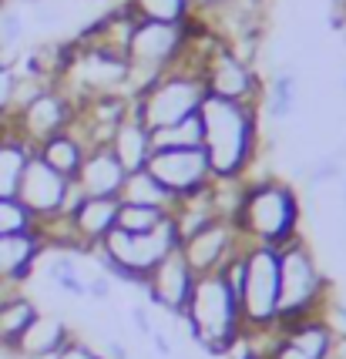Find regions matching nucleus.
<instances>
[{
	"label": "nucleus",
	"instance_id": "e433bc0d",
	"mask_svg": "<svg viewBox=\"0 0 346 359\" xmlns=\"http://www.w3.org/2000/svg\"><path fill=\"white\" fill-rule=\"evenodd\" d=\"M101 356L105 359H131V353H128V346L118 339V336H108L105 343H101Z\"/></svg>",
	"mask_w": 346,
	"mask_h": 359
},
{
	"label": "nucleus",
	"instance_id": "ea45409f",
	"mask_svg": "<svg viewBox=\"0 0 346 359\" xmlns=\"http://www.w3.org/2000/svg\"><path fill=\"white\" fill-rule=\"evenodd\" d=\"M58 356V353H54ZM54 356H20V359H54Z\"/></svg>",
	"mask_w": 346,
	"mask_h": 359
},
{
	"label": "nucleus",
	"instance_id": "37998d69",
	"mask_svg": "<svg viewBox=\"0 0 346 359\" xmlns=\"http://www.w3.org/2000/svg\"><path fill=\"white\" fill-rule=\"evenodd\" d=\"M343 91H346V74H343Z\"/></svg>",
	"mask_w": 346,
	"mask_h": 359
},
{
	"label": "nucleus",
	"instance_id": "b1692460",
	"mask_svg": "<svg viewBox=\"0 0 346 359\" xmlns=\"http://www.w3.org/2000/svg\"><path fill=\"white\" fill-rule=\"evenodd\" d=\"M118 202H125V205H148V208H165V212H175V205H178L172 195L161 188V182H158L148 168L128 172L125 188H121Z\"/></svg>",
	"mask_w": 346,
	"mask_h": 359
},
{
	"label": "nucleus",
	"instance_id": "f03ea898",
	"mask_svg": "<svg viewBox=\"0 0 346 359\" xmlns=\"http://www.w3.org/2000/svg\"><path fill=\"white\" fill-rule=\"evenodd\" d=\"M236 232L246 245H269L283 249L286 242L299 238L302 229V205L299 191L286 178L262 175V178H246L242 185V202L236 212Z\"/></svg>",
	"mask_w": 346,
	"mask_h": 359
},
{
	"label": "nucleus",
	"instance_id": "cd10ccee",
	"mask_svg": "<svg viewBox=\"0 0 346 359\" xmlns=\"http://www.w3.org/2000/svg\"><path fill=\"white\" fill-rule=\"evenodd\" d=\"M37 313H41V309H37L24 292H14L7 302H0V339H7V343L17 346L20 332L31 326V319Z\"/></svg>",
	"mask_w": 346,
	"mask_h": 359
},
{
	"label": "nucleus",
	"instance_id": "ddd939ff",
	"mask_svg": "<svg viewBox=\"0 0 346 359\" xmlns=\"http://www.w3.org/2000/svg\"><path fill=\"white\" fill-rule=\"evenodd\" d=\"M246 242L239 238L236 225L225 219H212L199 225L195 232L182 235L178 252L185 255V262L192 266L195 276H208V272H222V266L242 249Z\"/></svg>",
	"mask_w": 346,
	"mask_h": 359
},
{
	"label": "nucleus",
	"instance_id": "393cba45",
	"mask_svg": "<svg viewBox=\"0 0 346 359\" xmlns=\"http://www.w3.org/2000/svg\"><path fill=\"white\" fill-rule=\"evenodd\" d=\"M121 4L135 20H152V24H189L195 17L189 0H121Z\"/></svg>",
	"mask_w": 346,
	"mask_h": 359
},
{
	"label": "nucleus",
	"instance_id": "c9c22d12",
	"mask_svg": "<svg viewBox=\"0 0 346 359\" xmlns=\"http://www.w3.org/2000/svg\"><path fill=\"white\" fill-rule=\"evenodd\" d=\"M88 299H95V302H108L111 299V276L108 272H98L88 279Z\"/></svg>",
	"mask_w": 346,
	"mask_h": 359
},
{
	"label": "nucleus",
	"instance_id": "c85d7f7f",
	"mask_svg": "<svg viewBox=\"0 0 346 359\" xmlns=\"http://www.w3.org/2000/svg\"><path fill=\"white\" fill-rule=\"evenodd\" d=\"M172 219V212L165 208H148V205H125L118 202V232H131V235H142V232H155L161 222Z\"/></svg>",
	"mask_w": 346,
	"mask_h": 359
},
{
	"label": "nucleus",
	"instance_id": "1a4fd4ad",
	"mask_svg": "<svg viewBox=\"0 0 346 359\" xmlns=\"http://www.w3.org/2000/svg\"><path fill=\"white\" fill-rule=\"evenodd\" d=\"M199 74L212 97L246 101V104H259L262 97V74L255 71V64L242 57L236 47H229L222 37L199 54Z\"/></svg>",
	"mask_w": 346,
	"mask_h": 359
},
{
	"label": "nucleus",
	"instance_id": "423d86ee",
	"mask_svg": "<svg viewBox=\"0 0 346 359\" xmlns=\"http://www.w3.org/2000/svg\"><path fill=\"white\" fill-rule=\"evenodd\" d=\"M178 245H182V232H178L175 219H168V222H161L155 232H142V235L118 232L114 229L91 255L98 259L101 272H108L111 279L142 289L145 279L152 276V269L161 259H168Z\"/></svg>",
	"mask_w": 346,
	"mask_h": 359
},
{
	"label": "nucleus",
	"instance_id": "2f4dec72",
	"mask_svg": "<svg viewBox=\"0 0 346 359\" xmlns=\"http://www.w3.org/2000/svg\"><path fill=\"white\" fill-rule=\"evenodd\" d=\"M336 178H343V161L336 155H326V158H316L313 165L306 168V182L310 185H330V182H336Z\"/></svg>",
	"mask_w": 346,
	"mask_h": 359
},
{
	"label": "nucleus",
	"instance_id": "bb28decb",
	"mask_svg": "<svg viewBox=\"0 0 346 359\" xmlns=\"http://www.w3.org/2000/svg\"><path fill=\"white\" fill-rule=\"evenodd\" d=\"M175 148H202V118L192 114L178 125L152 131V151H175Z\"/></svg>",
	"mask_w": 346,
	"mask_h": 359
},
{
	"label": "nucleus",
	"instance_id": "473e14b6",
	"mask_svg": "<svg viewBox=\"0 0 346 359\" xmlns=\"http://www.w3.org/2000/svg\"><path fill=\"white\" fill-rule=\"evenodd\" d=\"M14 84H17V74L0 57V118L11 114V108H14Z\"/></svg>",
	"mask_w": 346,
	"mask_h": 359
},
{
	"label": "nucleus",
	"instance_id": "c756f323",
	"mask_svg": "<svg viewBox=\"0 0 346 359\" xmlns=\"http://www.w3.org/2000/svg\"><path fill=\"white\" fill-rule=\"evenodd\" d=\"M34 229H37V222L17 198H0V235H20L34 232Z\"/></svg>",
	"mask_w": 346,
	"mask_h": 359
},
{
	"label": "nucleus",
	"instance_id": "4468645a",
	"mask_svg": "<svg viewBox=\"0 0 346 359\" xmlns=\"http://www.w3.org/2000/svg\"><path fill=\"white\" fill-rule=\"evenodd\" d=\"M195 272L192 266L185 262V255L175 249L168 259H161L155 269H152V276L145 279L142 292L148 299V306H155L161 309L165 316H172V319H182L185 313V306H189V296L192 289H195Z\"/></svg>",
	"mask_w": 346,
	"mask_h": 359
},
{
	"label": "nucleus",
	"instance_id": "4be33fe9",
	"mask_svg": "<svg viewBox=\"0 0 346 359\" xmlns=\"http://www.w3.org/2000/svg\"><path fill=\"white\" fill-rule=\"evenodd\" d=\"M299 108V74L293 67H279L262 81V97H259V114L269 121H289Z\"/></svg>",
	"mask_w": 346,
	"mask_h": 359
},
{
	"label": "nucleus",
	"instance_id": "2eb2a0df",
	"mask_svg": "<svg viewBox=\"0 0 346 359\" xmlns=\"http://www.w3.org/2000/svg\"><path fill=\"white\" fill-rule=\"evenodd\" d=\"M333 339H336V329L330 326L326 316L299 319L276 329V339L269 346L266 359H330Z\"/></svg>",
	"mask_w": 346,
	"mask_h": 359
},
{
	"label": "nucleus",
	"instance_id": "dca6fc26",
	"mask_svg": "<svg viewBox=\"0 0 346 359\" xmlns=\"http://www.w3.org/2000/svg\"><path fill=\"white\" fill-rule=\"evenodd\" d=\"M64 219L71 225L78 252L91 255L118 225V198H81L78 208L71 215H64Z\"/></svg>",
	"mask_w": 346,
	"mask_h": 359
},
{
	"label": "nucleus",
	"instance_id": "f8f14e48",
	"mask_svg": "<svg viewBox=\"0 0 346 359\" xmlns=\"http://www.w3.org/2000/svg\"><path fill=\"white\" fill-rule=\"evenodd\" d=\"M148 172L155 175L161 188L172 195L175 202H185L192 195H202L212 185V168L202 148H175V151H155L148 161Z\"/></svg>",
	"mask_w": 346,
	"mask_h": 359
},
{
	"label": "nucleus",
	"instance_id": "a211bd4d",
	"mask_svg": "<svg viewBox=\"0 0 346 359\" xmlns=\"http://www.w3.org/2000/svg\"><path fill=\"white\" fill-rule=\"evenodd\" d=\"M44 252L48 249H44V238L37 235V229L20 235H0V282L20 285L41 262Z\"/></svg>",
	"mask_w": 346,
	"mask_h": 359
},
{
	"label": "nucleus",
	"instance_id": "f3484780",
	"mask_svg": "<svg viewBox=\"0 0 346 359\" xmlns=\"http://www.w3.org/2000/svg\"><path fill=\"white\" fill-rule=\"evenodd\" d=\"M125 165L114 158L108 144H95L88 158H84V165L78 168L74 175V185L84 198H118L121 195V188H125Z\"/></svg>",
	"mask_w": 346,
	"mask_h": 359
},
{
	"label": "nucleus",
	"instance_id": "5701e85b",
	"mask_svg": "<svg viewBox=\"0 0 346 359\" xmlns=\"http://www.w3.org/2000/svg\"><path fill=\"white\" fill-rule=\"evenodd\" d=\"M34 148L11 125L0 128V198H17L20 175L31 161Z\"/></svg>",
	"mask_w": 346,
	"mask_h": 359
},
{
	"label": "nucleus",
	"instance_id": "58836bf2",
	"mask_svg": "<svg viewBox=\"0 0 346 359\" xmlns=\"http://www.w3.org/2000/svg\"><path fill=\"white\" fill-rule=\"evenodd\" d=\"M0 359H20V349L7 339H0Z\"/></svg>",
	"mask_w": 346,
	"mask_h": 359
},
{
	"label": "nucleus",
	"instance_id": "412c9836",
	"mask_svg": "<svg viewBox=\"0 0 346 359\" xmlns=\"http://www.w3.org/2000/svg\"><path fill=\"white\" fill-rule=\"evenodd\" d=\"M88 151H91V144H88V138H84L74 125L67 128V131H61V135H54V138L41 141V144L34 148V155L41 158V161H48L54 172H61L64 178H71V182H74L78 168L84 165Z\"/></svg>",
	"mask_w": 346,
	"mask_h": 359
},
{
	"label": "nucleus",
	"instance_id": "79ce46f5",
	"mask_svg": "<svg viewBox=\"0 0 346 359\" xmlns=\"http://www.w3.org/2000/svg\"><path fill=\"white\" fill-rule=\"evenodd\" d=\"M343 208H346V185H343Z\"/></svg>",
	"mask_w": 346,
	"mask_h": 359
},
{
	"label": "nucleus",
	"instance_id": "9b49d317",
	"mask_svg": "<svg viewBox=\"0 0 346 359\" xmlns=\"http://www.w3.org/2000/svg\"><path fill=\"white\" fill-rule=\"evenodd\" d=\"M74 118H78V104L67 97V91H64L61 84H44L27 101H20L11 111V121H14L11 128L31 148H37L41 141L67 131V128L74 125Z\"/></svg>",
	"mask_w": 346,
	"mask_h": 359
},
{
	"label": "nucleus",
	"instance_id": "6ab92c4d",
	"mask_svg": "<svg viewBox=\"0 0 346 359\" xmlns=\"http://www.w3.org/2000/svg\"><path fill=\"white\" fill-rule=\"evenodd\" d=\"M108 148L114 151V158L125 165V172H138V168H148V161H152V131L135 118V111L128 108L125 118L114 125L108 138Z\"/></svg>",
	"mask_w": 346,
	"mask_h": 359
},
{
	"label": "nucleus",
	"instance_id": "4c0bfd02",
	"mask_svg": "<svg viewBox=\"0 0 346 359\" xmlns=\"http://www.w3.org/2000/svg\"><path fill=\"white\" fill-rule=\"evenodd\" d=\"M330 359H346V336H336V339H333Z\"/></svg>",
	"mask_w": 346,
	"mask_h": 359
},
{
	"label": "nucleus",
	"instance_id": "a878e982",
	"mask_svg": "<svg viewBox=\"0 0 346 359\" xmlns=\"http://www.w3.org/2000/svg\"><path fill=\"white\" fill-rule=\"evenodd\" d=\"M78 252H58L48 262V279L61 289L64 296L71 299H88V276L81 272V266L74 262Z\"/></svg>",
	"mask_w": 346,
	"mask_h": 359
},
{
	"label": "nucleus",
	"instance_id": "aec40b11",
	"mask_svg": "<svg viewBox=\"0 0 346 359\" xmlns=\"http://www.w3.org/2000/svg\"><path fill=\"white\" fill-rule=\"evenodd\" d=\"M71 339H74V332H71V326L64 323L61 316L37 313L31 319V326L20 332L17 349H20V356H54V353H61Z\"/></svg>",
	"mask_w": 346,
	"mask_h": 359
},
{
	"label": "nucleus",
	"instance_id": "f704fd0d",
	"mask_svg": "<svg viewBox=\"0 0 346 359\" xmlns=\"http://www.w3.org/2000/svg\"><path fill=\"white\" fill-rule=\"evenodd\" d=\"M128 319H131V326H135L138 336H145V339L152 336L155 319H152V313H148V306H142V302H138V306H131V309H128Z\"/></svg>",
	"mask_w": 346,
	"mask_h": 359
},
{
	"label": "nucleus",
	"instance_id": "f257e3e1",
	"mask_svg": "<svg viewBox=\"0 0 346 359\" xmlns=\"http://www.w3.org/2000/svg\"><path fill=\"white\" fill-rule=\"evenodd\" d=\"M202 151L208 158L212 178L219 182H246L259 161L262 128H259V104L225 101L205 94L202 108Z\"/></svg>",
	"mask_w": 346,
	"mask_h": 359
},
{
	"label": "nucleus",
	"instance_id": "7ed1b4c3",
	"mask_svg": "<svg viewBox=\"0 0 346 359\" xmlns=\"http://www.w3.org/2000/svg\"><path fill=\"white\" fill-rule=\"evenodd\" d=\"M182 326L205 356H229L232 349H239L246 326L239 313V299L225 285L222 272H208L195 279L189 306L182 313Z\"/></svg>",
	"mask_w": 346,
	"mask_h": 359
},
{
	"label": "nucleus",
	"instance_id": "6e6552de",
	"mask_svg": "<svg viewBox=\"0 0 346 359\" xmlns=\"http://www.w3.org/2000/svg\"><path fill=\"white\" fill-rule=\"evenodd\" d=\"M242 285H239V313L246 336L279 329V249L246 245L242 249Z\"/></svg>",
	"mask_w": 346,
	"mask_h": 359
},
{
	"label": "nucleus",
	"instance_id": "20e7f679",
	"mask_svg": "<svg viewBox=\"0 0 346 359\" xmlns=\"http://www.w3.org/2000/svg\"><path fill=\"white\" fill-rule=\"evenodd\" d=\"M333 302V285L316 262L310 242L299 235L279 249V326L326 316Z\"/></svg>",
	"mask_w": 346,
	"mask_h": 359
},
{
	"label": "nucleus",
	"instance_id": "72a5a7b5",
	"mask_svg": "<svg viewBox=\"0 0 346 359\" xmlns=\"http://www.w3.org/2000/svg\"><path fill=\"white\" fill-rule=\"evenodd\" d=\"M54 359H105V356H101V349H95L88 339H78V336H74Z\"/></svg>",
	"mask_w": 346,
	"mask_h": 359
},
{
	"label": "nucleus",
	"instance_id": "0eeeda50",
	"mask_svg": "<svg viewBox=\"0 0 346 359\" xmlns=\"http://www.w3.org/2000/svg\"><path fill=\"white\" fill-rule=\"evenodd\" d=\"M195 20V17H192ZM192 20L189 24H152L135 20V31L128 37L125 61L131 71V94L142 91L148 81L172 71L192 57Z\"/></svg>",
	"mask_w": 346,
	"mask_h": 359
},
{
	"label": "nucleus",
	"instance_id": "39448f33",
	"mask_svg": "<svg viewBox=\"0 0 346 359\" xmlns=\"http://www.w3.org/2000/svg\"><path fill=\"white\" fill-rule=\"evenodd\" d=\"M205 94L208 91H205L199 61H195V50H192V57L185 64L158 74L155 81L145 84L142 91L131 94V111L148 131H158V128L178 125L192 114H199Z\"/></svg>",
	"mask_w": 346,
	"mask_h": 359
},
{
	"label": "nucleus",
	"instance_id": "a19ab883",
	"mask_svg": "<svg viewBox=\"0 0 346 359\" xmlns=\"http://www.w3.org/2000/svg\"><path fill=\"white\" fill-rule=\"evenodd\" d=\"M14 4H34V0H14Z\"/></svg>",
	"mask_w": 346,
	"mask_h": 359
},
{
	"label": "nucleus",
	"instance_id": "9d476101",
	"mask_svg": "<svg viewBox=\"0 0 346 359\" xmlns=\"http://www.w3.org/2000/svg\"><path fill=\"white\" fill-rule=\"evenodd\" d=\"M84 198L78 191V185L71 178H64L61 172H54L48 161H41L37 155H31L27 168L20 175V188H17V202L31 212V219L37 225H44L51 219L71 215L78 202Z\"/></svg>",
	"mask_w": 346,
	"mask_h": 359
},
{
	"label": "nucleus",
	"instance_id": "7c9ffc66",
	"mask_svg": "<svg viewBox=\"0 0 346 359\" xmlns=\"http://www.w3.org/2000/svg\"><path fill=\"white\" fill-rule=\"evenodd\" d=\"M24 37V17L17 7H0V50L4 47H17Z\"/></svg>",
	"mask_w": 346,
	"mask_h": 359
}]
</instances>
